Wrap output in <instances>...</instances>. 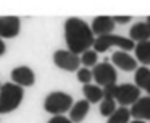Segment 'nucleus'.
I'll list each match as a JSON object with an SVG mask.
<instances>
[{"instance_id": "obj_1", "label": "nucleus", "mask_w": 150, "mask_h": 123, "mask_svg": "<svg viewBox=\"0 0 150 123\" xmlns=\"http://www.w3.org/2000/svg\"><path fill=\"white\" fill-rule=\"evenodd\" d=\"M65 41L69 52L81 55L82 52L92 49L95 37L91 31L89 23H86L81 18L71 16L65 21Z\"/></svg>"}, {"instance_id": "obj_2", "label": "nucleus", "mask_w": 150, "mask_h": 123, "mask_svg": "<svg viewBox=\"0 0 150 123\" xmlns=\"http://www.w3.org/2000/svg\"><path fill=\"white\" fill-rule=\"evenodd\" d=\"M24 89L15 83H5L0 87V115L10 113L21 105Z\"/></svg>"}, {"instance_id": "obj_3", "label": "nucleus", "mask_w": 150, "mask_h": 123, "mask_svg": "<svg viewBox=\"0 0 150 123\" xmlns=\"http://www.w3.org/2000/svg\"><path fill=\"white\" fill-rule=\"evenodd\" d=\"M73 104H74V100H73V97L68 92L53 91V92L47 94L45 100H44V109H45V112L52 113V117L65 115L66 112H69Z\"/></svg>"}, {"instance_id": "obj_4", "label": "nucleus", "mask_w": 150, "mask_h": 123, "mask_svg": "<svg viewBox=\"0 0 150 123\" xmlns=\"http://www.w3.org/2000/svg\"><path fill=\"white\" fill-rule=\"evenodd\" d=\"M111 47H118L120 50L129 52V50H134L136 42H132L129 37H123V36H116V34H107V36L95 37L92 50H95L97 54H102V52H107Z\"/></svg>"}, {"instance_id": "obj_5", "label": "nucleus", "mask_w": 150, "mask_h": 123, "mask_svg": "<svg viewBox=\"0 0 150 123\" xmlns=\"http://www.w3.org/2000/svg\"><path fill=\"white\" fill-rule=\"evenodd\" d=\"M92 81H95V84L100 87H107L111 84H116L118 81V73L116 68H113V65L103 61V63H97L92 68Z\"/></svg>"}, {"instance_id": "obj_6", "label": "nucleus", "mask_w": 150, "mask_h": 123, "mask_svg": "<svg viewBox=\"0 0 150 123\" xmlns=\"http://www.w3.org/2000/svg\"><path fill=\"white\" fill-rule=\"evenodd\" d=\"M53 63L60 68V70L65 71H78L79 67H81V58L79 55L69 52L68 49H60V50H55L53 54Z\"/></svg>"}, {"instance_id": "obj_7", "label": "nucleus", "mask_w": 150, "mask_h": 123, "mask_svg": "<svg viewBox=\"0 0 150 123\" xmlns=\"http://www.w3.org/2000/svg\"><path fill=\"white\" fill-rule=\"evenodd\" d=\"M139 99H140V89L136 84H116L115 100H116L121 107L132 105V104Z\"/></svg>"}, {"instance_id": "obj_8", "label": "nucleus", "mask_w": 150, "mask_h": 123, "mask_svg": "<svg viewBox=\"0 0 150 123\" xmlns=\"http://www.w3.org/2000/svg\"><path fill=\"white\" fill-rule=\"evenodd\" d=\"M21 19L18 16H0V39H11L20 34Z\"/></svg>"}, {"instance_id": "obj_9", "label": "nucleus", "mask_w": 150, "mask_h": 123, "mask_svg": "<svg viewBox=\"0 0 150 123\" xmlns=\"http://www.w3.org/2000/svg\"><path fill=\"white\" fill-rule=\"evenodd\" d=\"M11 81L24 89V87H29L36 83V74L29 67L21 65V67H16L11 70Z\"/></svg>"}, {"instance_id": "obj_10", "label": "nucleus", "mask_w": 150, "mask_h": 123, "mask_svg": "<svg viewBox=\"0 0 150 123\" xmlns=\"http://www.w3.org/2000/svg\"><path fill=\"white\" fill-rule=\"evenodd\" d=\"M113 29H115V21L111 16H95L91 24V31L94 34V37L113 34Z\"/></svg>"}, {"instance_id": "obj_11", "label": "nucleus", "mask_w": 150, "mask_h": 123, "mask_svg": "<svg viewBox=\"0 0 150 123\" xmlns=\"http://www.w3.org/2000/svg\"><path fill=\"white\" fill-rule=\"evenodd\" d=\"M111 61L116 68L123 71H136L137 68V60L129 55V52H124V50H116L113 55H111Z\"/></svg>"}, {"instance_id": "obj_12", "label": "nucleus", "mask_w": 150, "mask_h": 123, "mask_svg": "<svg viewBox=\"0 0 150 123\" xmlns=\"http://www.w3.org/2000/svg\"><path fill=\"white\" fill-rule=\"evenodd\" d=\"M129 113L134 120H150V96H140V99L131 105Z\"/></svg>"}, {"instance_id": "obj_13", "label": "nucleus", "mask_w": 150, "mask_h": 123, "mask_svg": "<svg viewBox=\"0 0 150 123\" xmlns=\"http://www.w3.org/2000/svg\"><path fill=\"white\" fill-rule=\"evenodd\" d=\"M129 39L132 42L150 41V24L147 21H139L132 24L129 29Z\"/></svg>"}, {"instance_id": "obj_14", "label": "nucleus", "mask_w": 150, "mask_h": 123, "mask_svg": "<svg viewBox=\"0 0 150 123\" xmlns=\"http://www.w3.org/2000/svg\"><path fill=\"white\" fill-rule=\"evenodd\" d=\"M89 110H91V104L87 100H78L73 104V107L69 109V120L73 123H81L82 120L87 117Z\"/></svg>"}, {"instance_id": "obj_15", "label": "nucleus", "mask_w": 150, "mask_h": 123, "mask_svg": "<svg viewBox=\"0 0 150 123\" xmlns=\"http://www.w3.org/2000/svg\"><path fill=\"white\" fill-rule=\"evenodd\" d=\"M134 81H136V86L140 91H145L150 96V70L147 67H140L136 70L134 73Z\"/></svg>"}, {"instance_id": "obj_16", "label": "nucleus", "mask_w": 150, "mask_h": 123, "mask_svg": "<svg viewBox=\"0 0 150 123\" xmlns=\"http://www.w3.org/2000/svg\"><path fill=\"white\" fill-rule=\"evenodd\" d=\"M82 92H84V97L89 104H98L103 99V91H102L100 86L97 84H84L82 86Z\"/></svg>"}, {"instance_id": "obj_17", "label": "nucleus", "mask_w": 150, "mask_h": 123, "mask_svg": "<svg viewBox=\"0 0 150 123\" xmlns=\"http://www.w3.org/2000/svg\"><path fill=\"white\" fill-rule=\"evenodd\" d=\"M134 54H136V60L142 63V67L150 65V41L137 42L134 47Z\"/></svg>"}, {"instance_id": "obj_18", "label": "nucleus", "mask_w": 150, "mask_h": 123, "mask_svg": "<svg viewBox=\"0 0 150 123\" xmlns=\"http://www.w3.org/2000/svg\"><path fill=\"white\" fill-rule=\"evenodd\" d=\"M129 118H131L129 109L127 107H120L108 117L107 123H129Z\"/></svg>"}, {"instance_id": "obj_19", "label": "nucleus", "mask_w": 150, "mask_h": 123, "mask_svg": "<svg viewBox=\"0 0 150 123\" xmlns=\"http://www.w3.org/2000/svg\"><path fill=\"white\" fill-rule=\"evenodd\" d=\"M79 58H81V65H84L86 68H91V67H95V65H97L98 54L95 50H92V49H89V50L82 52V54L79 55Z\"/></svg>"}, {"instance_id": "obj_20", "label": "nucleus", "mask_w": 150, "mask_h": 123, "mask_svg": "<svg viewBox=\"0 0 150 123\" xmlns=\"http://www.w3.org/2000/svg\"><path fill=\"white\" fill-rule=\"evenodd\" d=\"M100 115L102 117H110L111 113L116 110V100L115 99H102V102H100Z\"/></svg>"}, {"instance_id": "obj_21", "label": "nucleus", "mask_w": 150, "mask_h": 123, "mask_svg": "<svg viewBox=\"0 0 150 123\" xmlns=\"http://www.w3.org/2000/svg\"><path fill=\"white\" fill-rule=\"evenodd\" d=\"M78 81L79 83H82V86L84 84H91L92 81V70H89V68H79L78 70Z\"/></svg>"}, {"instance_id": "obj_22", "label": "nucleus", "mask_w": 150, "mask_h": 123, "mask_svg": "<svg viewBox=\"0 0 150 123\" xmlns=\"http://www.w3.org/2000/svg\"><path fill=\"white\" fill-rule=\"evenodd\" d=\"M47 123H73V122L69 118H66L65 115H55V117H52Z\"/></svg>"}, {"instance_id": "obj_23", "label": "nucleus", "mask_w": 150, "mask_h": 123, "mask_svg": "<svg viewBox=\"0 0 150 123\" xmlns=\"http://www.w3.org/2000/svg\"><path fill=\"white\" fill-rule=\"evenodd\" d=\"M115 21V24H126L132 19V16H111Z\"/></svg>"}, {"instance_id": "obj_24", "label": "nucleus", "mask_w": 150, "mask_h": 123, "mask_svg": "<svg viewBox=\"0 0 150 123\" xmlns=\"http://www.w3.org/2000/svg\"><path fill=\"white\" fill-rule=\"evenodd\" d=\"M5 50H7V47H5V42H4V39H0V57L5 54Z\"/></svg>"}, {"instance_id": "obj_25", "label": "nucleus", "mask_w": 150, "mask_h": 123, "mask_svg": "<svg viewBox=\"0 0 150 123\" xmlns=\"http://www.w3.org/2000/svg\"><path fill=\"white\" fill-rule=\"evenodd\" d=\"M129 123H145L144 120H132V122H129Z\"/></svg>"}, {"instance_id": "obj_26", "label": "nucleus", "mask_w": 150, "mask_h": 123, "mask_svg": "<svg viewBox=\"0 0 150 123\" xmlns=\"http://www.w3.org/2000/svg\"><path fill=\"white\" fill-rule=\"evenodd\" d=\"M147 23H149V24H150V16H147Z\"/></svg>"}, {"instance_id": "obj_27", "label": "nucleus", "mask_w": 150, "mask_h": 123, "mask_svg": "<svg viewBox=\"0 0 150 123\" xmlns=\"http://www.w3.org/2000/svg\"><path fill=\"white\" fill-rule=\"evenodd\" d=\"M0 87H2V84H0Z\"/></svg>"}]
</instances>
